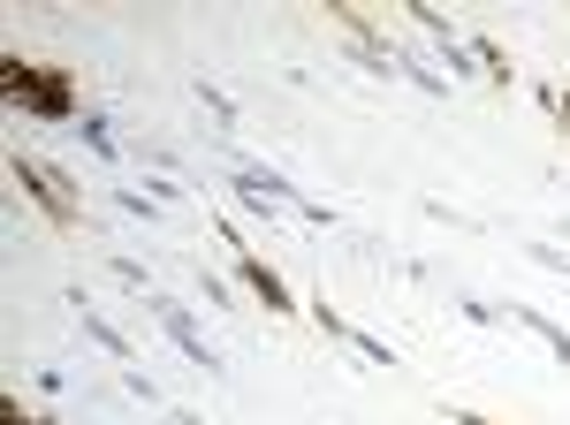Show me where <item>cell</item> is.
<instances>
[{"instance_id":"obj_11","label":"cell","mask_w":570,"mask_h":425,"mask_svg":"<svg viewBox=\"0 0 570 425\" xmlns=\"http://www.w3.org/2000/svg\"><path fill=\"white\" fill-rule=\"evenodd\" d=\"M449 418H456V425H495V418H472V411H449Z\"/></svg>"},{"instance_id":"obj_5","label":"cell","mask_w":570,"mask_h":425,"mask_svg":"<svg viewBox=\"0 0 570 425\" xmlns=\"http://www.w3.org/2000/svg\"><path fill=\"white\" fill-rule=\"evenodd\" d=\"M77 319H84V334H92V342H100L107 357H123V365H130V334H123V327H115L107 311H92V304L77 296Z\"/></svg>"},{"instance_id":"obj_3","label":"cell","mask_w":570,"mask_h":425,"mask_svg":"<svg viewBox=\"0 0 570 425\" xmlns=\"http://www.w3.org/2000/svg\"><path fill=\"white\" fill-rule=\"evenodd\" d=\"M152 319L167 327V342H175V350H183V357H190L198 373H221V350H213V342L198 334V319H190V311H183L175 296H152Z\"/></svg>"},{"instance_id":"obj_4","label":"cell","mask_w":570,"mask_h":425,"mask_svg":"<svg viewBox=\"0 0 570 425\" xmlns=\"http://www.w3.org/2000/svg\"><path fill=\"white\" fill-rule=\"evenodd\" d=\"M236 274H244V288L252 296H267V311H296V296H289V282L259 259V251H236Z\"/></svg>"},{"instance_id":"obj_7","label":"cell","mask_w":570,"mask_h":425,"mask_svg":"<svg viewBox=\"0 0 570 425\" xmlns=\"http://www.w3.org/2000/svg\"><path fill=\"white\" fill-rule=\"evenodd\" d=\"M472 61H479V69L495 76V84H510V54H502L495 38H472Z\"/></svg>"},{"instance_id":"obj_1","label":"cell","mask_w":570,"mask_h":425,"mask_svg":"<svg viewBox=\"0 0 570 425\" xmlns=\"http://www.w3.org/2000/svg\"><path fill=\"white\" fill-rule=\"evenodd\" d=\"M0 92H8L15 107H31V115H46V122H61V115H77V92H69V76H61V69H31L23 54H8V61H0Z\"/></svg>"},{"instance_id":"obj_12","label":"cell","mask_w":570,"mask_h":425,"mask_svg":"<svg viewBox=\"0 0 570 425\" xmlns=\"http://www.w3.org/2000/svg\"><path fill=\"white\" fill-rule=\"evenodd\" d=\"M556 115H563V130H570V92H556Z\"/></svg>"},{"instance_id":"obj_2","label":"cell","mask_w":570,"mask_h":425,"mask_svg":"<svg viewBox=\"0 0 570 425\" xmlns=\"http://www.w3.org/2000/svg\"><path fill=\"white\" fill-rule=\"evenodd\" d=\"M15 182L31 190V205H38L54 228H77V182H69L61 167H46V160H31V152H15Z\"/></svg>"},{"instance_id":"obj_8","label":"cell","mask_w":570,"mask_h":425,"mask_svg":"<svg viewBox=\"0 0 570 425\" xmlns=\"http://www.w3.org/2000/svg\"><path fill=\"white\" fill-rule=\"evenodd\" d=\"M198 99L213 107V122H221V130H236V99H229L221 84H206V76H198Z\"/></svg>"},{"instance_id":"obj_6","label":"cell","mask_w":570,"mask_h":425,"mask_svg":"<svg viewBox=\"0 0 570 425\" xmlns=\"http://www.w3.org/2000/svg\"><path fill=\"white\" fill-rule=\"evenodd\" d=\"M510 319H517V327H533V334L556 350V365H570V334L556 327V319H548V311H533V304H510Z\"/></svg>"},{"instance_id":"obj_10","label":"cell","mask_w":570,"mask_h":425,"mask_svg":"<svg viewBox=\"0 0 570 425\" xmlns=\"http://www.w3.org/2000/svg\"><path fill=\"white\" fill-rule=\"evenodd\" d=\"M0 425H54V418H23V403H15V396H0Z\"/></svg>"},{"instance_id":"obj_9","label":"cell","mask_w":570,"mask_h":425,"mask_svg":"<svg viewBox=\"0 0 570 425\" xmlns=\"http://www.w3.org/2000/svg\"><path fill=\"white\" fill-rule=\"evenodd\" d=\"M77 138L92 144V152H100V160H115V152H123V144L107 138V122H100V115H84V130H77Z\"/></svg>"}]
</instances>
